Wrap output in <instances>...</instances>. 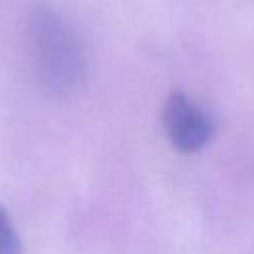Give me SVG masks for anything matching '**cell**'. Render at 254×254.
Returning a JSON list of instances; mask_svg holds the SVG:
<instances>
[{
	"instance_id": "1",
	"label": "cell",
	"mask_w": 254,
	"mask_h": 254,
	"mask_svg": "<svg viewBox=\"0 0 254 254\" xmlns=\"http://www.w3.org/2000/svg\"><path fill=\"white\" fill-rule=\"evenodd\" d=\"M36 79L50 95L71 93L85 75V52L75 30L50 4L40 2L28 18Z\"/></svg>"
},
{
	"instance_id": "2",
	"label": "cell",
	"mask_w": 254,
	"mask_h": 254,
	"mask_svg": "<svg viewBox=\"0 0 254 254\" xmlns=\"http://www.w3.org/2000/svg\"><path fill=\"white\" fill-rule=\"evenodd\" d=\"M163 129L171 145L189 155L208 145L214 133V121L196 101L181 91H173L163 105Z\"/></svg>"
},
{
	"instance_id": "3",
	"label": "cell",
	"mask_w": 254,
	"mask_h": 254,
	"mask_svg": "<svg viewBox=\"0 0 254 254\" xmlns=\"http://www.w3.org/2000/svg\"><path fill=\"white\" fill-rule=\"evenodd\" d=\"M0 254H22V242L12 224L0 228Z\"/></svg>"
},
{
	"instance_id": "4",
	"label": "cell",
	"mask_w": 254,
	"mask_h": 254,
	"mask_svg": "<svg viewBox=\"0 0 254 254\" xmlns=\"http://www.w3.org/2000/svg\"><path fill=\"white\" fill-rule=\"evenodd\" d=\"M8 224H12V222H10V216H8L6 208L0 204V228H4V226H8Z\"/></svg>"
}]
</instances>
